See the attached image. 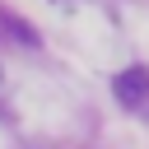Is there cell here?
<instances>
[{"label":"cell","mask_w":149,"mask_h":149,"mask_svg":"<svg viewBox=\"0 0 149 149\" xmlns=\"http://www.w3.org/2000/svg\"><path fill=\"white\" fill-rule=\"evenodd\" d=\"M112 88H116L121 102H144V98H149V70H144V65H130V70L116 74Z\"/></svg>","instance_id":"1"}]
</instances>
